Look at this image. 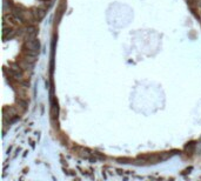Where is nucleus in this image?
Returning a JSON list of instances; mask_svg holds the SVG:
<instances>
[{
    "label": "nucleus",
    "instance_id": "obj_2",
    "mask_svg": "<svg viewBox=\"0 0 201 181\" xmlns=\"http://www.w3.org/2000/svg\"><path fill=\"white\" fill-rule=\"evenodd\" d=\"M23 68L21 66L18 64H11L10 65V68L7 70V73H8V76H11L12 79L17 80V81H23V78H24V73H23Z\"/></svg>",
    "mask_w": 201,
    "mask_h": 181
},
{
    "label": "nucleus",
    "instance_id": "obj_6",
    "mask_svg": "<svg viewBox=\"0 0 201 181\" xmlns=\"http://www.w3.org/2000/svg\"><path fill=\"white\" fill-rule=\"evenodd\" d=\"M36 34H38V28L36 26H28L27 28L25 29V41L36 39Z\"/></svg>",
    "mask_w": 201,
    "mask_h": 181
},
{
    "label": "nucleus",
    "instance_id": "obj_11",
    "mask_svg": "<svg viewBox=\"0 0 201 181\" xmlns=\"http://www.w3.org/2000/svg\"><path fill=\"white\" fill-rule=\"evenodd\" d=\"M42 1H52V0H42Z\"/></svg>",
    "mask_w": 201,
    "mask_h": 181
},
{
    "label": "nucleus",
    "instance_id": "obj_1",
    "mask_svg": "<svg viewBox=\"0 0 201 181\" xmlns=\"http://www.w3.org/2000/svg\"><path fill=\"white\" fill-rule=\"evenodd\" d=\"M24 53L25 54H28V55H38L39 50H40V42L38 39H32V40H26L24 44Z\"/></svg>",
    "mask_w": 201,
    "mask_h": 181
},
{
    "label": "nucleus",
    "instance_id": "obj_4",
    "mask_svg": "<svg viewBox=\"0 0 201 181\" xmlns=\"http://www.w3.org/2000/svg\"><path fill=\"white\" fill-rule=\"evenodd\" d=\"M46 8H44L42 6H39V7H33L32 10H31V12H32V15H33V18H34V20L36 21H40V20H42L44 18H45V15H46Z\"/></svg>",
    "mask_w": 201,
    "mask_h": 181
},
{
    "label": "nucleus",
    "instance_id": "obj_10",
    "mask_svg": "<svg viewBox=\"0 0 201 181\" xmlns=\"http://www.w3.org/2000/svg\"><path fill=\"white\" fill-rule=\"evenodd\" d=\"M8 4H10V2H8L7 0H4V12H5V14H6V13H8V12L12 11V8H11V5L8 6Z\"/></svg>",
    "mask_w": 201,
    "mask_h": 181
},
{
    "label": "nucleus",
    "instance_id": "obj_5",
    "mask_svg": "<svg viewBox=\"0 0 201 181\" xmlns=\"http://www.w3.org/2000/svg\"><path fill=\"white\" fill-rule=\"evenodd\" d=\"M15 34V31H13V28L8 25L7 26V23L4 21L2 24V39L4 41H7L8 39H12L13 37Z\"/></svg>",
    "mask_w": 201,
    "mask_h": 181
},
{
    "label": "nucleus",
    "instance_id": "obj_7",
    "mask_svg": "<svg viewBox=\"0 0 201 181\" xmlns=\"http://www.w3.org/2000/svg\"><path fill=\"white\" fill-rule=\"evenodd\" d=\"M185 152L187 153V154H189V155H192L193 153L196 152V142H194V141L188 142V144L185 146Z\"/></svg>",
    "mask_w": 201,
    "mask_h": 181
},
{
    "label": "nucleus",
    "instance_id": "obj_9",
    "mask_svg": "<svg viewBox=\"0 0 201 181\" xmlns=\"http://www.w3.org/2000/svg\"><path fill=\"white\" fill-rule=\"evenodd\" d=\"M17 102H18V105L20 106V107H23V110H26L27 106H28V101H27L26 99H23V98L17 99Z\"/></svg>",
    "mask_w": 201,
    "mask_h": 181
},
{
    "label": "nucleus",
    "instance_id": "obj_8",
    "mask_svg": "<svg viewBox=\"0 0 201 181\" xmlns=\"http://www.w3.org/2000/svg\"><path fill=\"white\" fill-rule=\"evenodd\" d=\"M19 65L21 66V68L24 71H31L32 68H33V62H30V61H27V60H25V59H23L20 62H19Z\"/></svg>",
    "mask_w": 201,
    "mask_h": 181
},
{
    "label": "nucleus",
    "instance_id": "obj_3",
    "mask_svg": "<svg viewBox=\"0 0 201 181\" xmlns=\"http://www.w3.org/2000/svg\"><path fill=\"white\" fill-rule=\"evenodd\" d=\"M12 15L17 20H18L19 23H23L26 20V14H27V11H25L23 7H20V6H13L12 7Z\"/></svg>",
    "mask_w": 201,
    "mask_h": 181
}]
</instances>
